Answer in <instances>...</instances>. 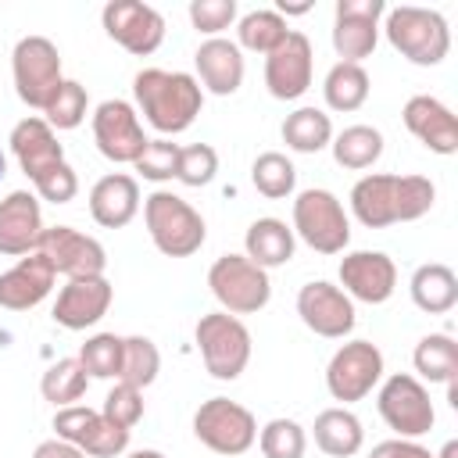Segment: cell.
Returning <instances> with one entry per match:
<instances>
[{"label": "cell", "mask_w": 458, "mask_h": 458, "mask_svg": "<svg viewBox=\"0 0 458 458\" xmlns=\"http://www.w3.org/2000/svg\"><path fill=\"white\" fill-rule=\"evenodd\" d=\"M208 286H211V297L229 315H254L272 297L268 272L258 268L247 254H222V258H215L211 268H208Z\"/></svg>", "instance_id": "cell-7"}, {"label": "cell", "mask_w": 458, "mask_h": 458, "mask_svg": "<svg viewBox=\"0 0 458 458\" xmlns=\"http://www.w3.org/2000/svg\"><path fill=\"white\" fill-rule=\"evenodd\" d=\"M369 89H372L369 72H365L361 64H347V61H336V64L326 72V79H322L326 107H329V111H340V114L358 111V107L369 100Z\"/></svg>", "instance_id": "cell-30"}, {"label": "cell", "mask_w": 458, "mask_h": 458, "mask_svg": "<svg viewBox=\"0 0 458 458\" xmlns=\"http://www.w3.org/2000/svg\"><path fill=\"white\" fill-rule=\"evenodd\" d=\"M433 458H458V440H447L440 447V454H433Z\"/></svg>", "instance_id": "cell-49"}, {"label": "cell", "mask_w": 458, "mask_h": 458, "mask_svg": "<svg viewBox=\"0 0 458 458\" xmlns=\"http://www.w3.org/2000/svg\"><path fill=\"white\" fill-rule=\"evenodd\" d=\"M125 351H122V383H132V386H150L161 372V354H157V344L150 336H122Z\"/></svg>", "instance_id": "cell-39"}, {"label": "cell", "mask_w": 458, "mask_h": 458, "mask_svg": "<svg viewBox=\"0 0 458 458\" xmlns=\"http://www.w3.org/2000/svg\"><path fill=\"white\" fill-rule=\"evenodd\" d=\"M86 111H89V97H86V86L75 82V79H64L57 86V93L50 97V104L43 107V122L57 132L64 129H79L86 122Z\"/></svg>", "instance_id": "cell-37"}, {"label": "cell", "mask_w": 458, "mask_h": 458, "mask_svg": "<svg viewBox=\"0 0 458 458\" xmlns=\"http://www.w3.org/2000/svg\"><path fill=\"white\" fill-rule=\"evenodd\" d=\"M86 386H89V376H86V369L79 365V358H61V361H54V365L43 372V379H39V394H43V401H50L54 408L75 404V401L86 394Z\"/></svg>", "instance_id": "cell-35"}, {"label": "cell", "mask_w": 458, "mask_h": 458, "mask_svg": "<svg viewBox=\"0 0 458 458\" xmlns=\"http://www.w3.org/2000/svg\"><path fill=\"white\" fill-rule=\"evenodd\" d=\"M100 411H104V419H111L114 426L132 429V426L143 419V390L132 386V383H122V379H118V383L107 390Z\"/></svg>", "instance_id": "cell-43"}, {"label": "cell", "mask_w": 458, "mask_h": 458, "mask_svg": "<svg viewBox=\"0 0 458 458\" xmlns=\"http://www.w3.org/2000/svg\"><path fill=\"white\" fill-rule=\"evenodd\" d=\"M283 143L297 154H318L333 143V122L322 107H297L283 118Z\"/></svg>", "instance_id": "cell-31"}, {"label": "cell", "mask_w": 458, "mask_h": 458, "mask_svg": "<svg viewBox=\"0 0 458 458\" xmlns=\"http://www.w3.org/2000/svg\"><path fill=\"white\" fill-rule=\"evenodd\" d=\"M11 75H14V93L21 104L43 111L57 86L64 82L61 75V54L47 36H21L11 54Z\"/></svg>", "instance_id": "cell-10"}, {"label": "cell", "mask_w": 458, "mask_h": 458, "mask_svg": "<svg viewBox=\"0 0 458 458\" xmlns=\"http://www.w3.org/2000/svg\"><path fill=\"white\" fill-rule=\"evenodd\" d=\"M293 236L318 254H340L351 243V218L333 190L311 186L293 197Z\"/></svg>", "instance_id": "cell-6"}, {"label": "cell", "mask_w": 458, "mask_h": 458, "mask_svg": "<svg viewBox=\"0 0 458 458\" xmlns=\"http://www.w3.org/2000/svg\"><path fill=\"white\" fill-rule=\"evenodd\" d=\"M369 458H433L429 447H422L419 440H404V437H394V440H383L369 451Z\"/></svg>", "instance_id": "cell-46"}, {"label": "cell", "mask_w": 458, "mask_h": 458, "mask_svg": "<svg viewBox=\"0 0 458 458\" xmlns=\"http://www.w3.org/2000/svg\"><path fill=\"white\" fill-rule=\"evenodd\" d=\"M193 437L225 458L247 454L258 440V419L250 408H243L240 401L229 397H208L197 411H193Z\"/></svg>", "instance_id": "cell-8"}, {"label": "cell", "mask_w": 458, "mask_h": 458, "mask_svg": "<svg viewBox=\"0 0 458 458\" xmlns=\"http://www.w3.org/2000/svg\"><path fill=\"white\" fill-rule=\"evenodd\" d=\"M297 315L315 336H326V340H344L358 322L354 301L326 279H311L297 290Z\"/></svg>", "instance_id": "cell-17"}, {"label": "cell", "mask_w": 458, "mask_h": 458, "mask_svg": "<svg viewBox=\"0 0 458 458\" xmlns=\"http://www.w3.org/2000/svg\"><path fill=\"white\" fill-rule=\"evenodd\" d=\"M193 64H197V82L200 89L215 93V97H233L240 86H243V50L233 43V39H204L193 54Z\"/></svg>", "instance_id": "cell-24"}, {"label": "cell", "mask_w": 458, "mask_h": 458, "mask_svg": "<svg viewBox=\"0 0 458 458\" xmlns=\"http://www.w3.org/2000/svg\"><path fill=\"white\" fill-rule=\"evenodd\" d=\"M258 447L265 458H304V447H308V433L301 422L293 419H268L258 433Z\"/></svg>", "instance_id": "cell-40"}, {"label": "cell", "mask_w": 458, "mask_h": 458, "mask_svg": "<svg viewBox=\"0 0 458 458\" xmlns=\"http://www.w3.org/2000/svg\"><path fill=\"white\" fill-rule=\"evenodd\" d=\"M132 97H136L132 104L136 114H143L147 125L157 129L165 140L186 132L204 107V89L190 72L143 68L132 75Z\"/></svg>", "instance_id": "cell-2"}, {"label": "cell", "mask_w": 458, "mask_h": 458, "mask_svg": "<svg viewBox=\"0 0 458 458\" xmlns=\"http://www.w3.org/2000/svg\"><path fill=\"white\" fill-rule=\"evenodd\" d=\"M129 458H165L161 451H154V447H143V451H132Z\"/></svg>", "instance_id": "cell-50"}, {"label": "cell", "mask_w": 458, "mask_h": 458, "mask_svg": "<svg viewBox=\"0 0 458 458\" xmlns=\"http://www.w3.org/2000/svg\"><path fill=\"white\" fill-rule=\"evenodd\" d=\"M54 433L68 444H75L82 454L89 458H118L129 447L132 429L114 426L111 419H104V411L86 408V404H68L54 411Z\"/></svg>", "instance_id": "cell-12"}, {"label": "cell", "mask_w": 458, "mask_h": 458, "mask_svg": "<svg viewBox=\"0 0 458 458\" xmlns=\"http://www.w3.org/2000/svg\"><path fill=\"white\" fill-rule=\"evenodd\" d=\"M411 365H415V372H419L422 379H429V383H447V379H454V376H458V344H454V336H447V333H429V336H422V340L415 344V351H411Z\"/></svg>", "instance_id": "cell-34"}, {"label": "cell", "mask_w": 458, "mask_h": 458, "mask_svg": "<svg viewBox=\"0 0 458 458\" xmlns=\"http://www.w3.org/2000/svg\"><path fill=\"white\" fill-rule=\"evenodd\" d=\"M376 408L383 415V422L404 437V440H419L433 429L437 411L429 401V390L419 376L411 372H394L386 379H379V394H376Z\"/></svg>", "instance_id": "cell-9"}, {"label": "cell", "mask_w": 458, "mask_h": 458, "mask_svg": "<svg viewBox=\"0 0 458 458\" xmlns=\"http://www.w3.org/2000/svg\"><path fill=\"white\" fill-rule=\"evenodd\" d=\"M218 172V154L211 143H190L179 150V168H175V179L182 186H208Z\"/></svg>", "instance_id": "cell-42"}, {"label": "cell", "mask_w": 458, "mask_h": 458, "mask_svg": "<svg viewBox=\"0 0 458 458\" xmlns=\"http://www.w3.org/2000/svg\"><path fill=\"white\" fill-rule=\"evenodd\" d=\"M340 290L361 304H383L397 290V265L383 250H351L340 258Z\"/></svg>", "instance_id": "cell-19"}, {"label": "cell", "mask_w": 458, "mask_h": 458, "mask_svg": "<svg viewBox=\"0 0 458 458\" xmlns=\"http://www.w3.org/2000/svg\"><path fill=\"white\" fill-rule=\"evenodd\" d=\"M386 14L383 0H336L333 7V50L347 64L372 57L379 43V18Z\"/></svg>", "instance_id": "cell-15"}, {"label": "cell", "mask_w": 458, "mask_h": 458, "mask_svg": "<svg viewBox=\"0 0 458 458\" xmlns=\"http://www.w3.org/2000/svg\"><path fill=\"white\" fill-rule=\"evenodd\" d=\"M43 211L39 197L29 190H11L0 200V254L4 258H25L39 247L43 236Z\"/></svg>", "instance_id": "cell-21"}, {"label": "cell", "mask_w": 458, "mask_h": 458, "mask_svg": "<svg viewBox=\"0 0 458 458\" xmlns=\"http://www.w3.org/2000/svg\"><path fill=\"white\" fill-rule=\"evenodd\" d=\"M32 186H36V197H39V200L68 204V200H75V193H79V175H75V168H72L68 161H57V165H50L47 172H39V175L32 179Z\"/></svg>", "instance_id": "cell-44"}, {"label": "cell", "mask_w": 458, "mask_h": 458, "mask_svg": "<svg viewBox=\"0 0 458 458\" xmlns=\"http://www.w3.org/2000/svg\"><path fill=\"white\" fill-rule=\"evenodd\" d=\"M311 7H315V4H286V0H283V4L276 7V14H283V18H290V14H308Z\"/></svg>", "instance_id": "cell-48"}, {"label": "cell", "mask_w": 458, "mask_h": 458, "mask_svg": "<svg viewBox=\"0 0 458 458\" xmlns=\"http://www.w3.org/2000/svg\"><path fill=\"white\" fill-rule=\"evenodd\" d=\"M293 247H297V236L293 229L283 222V218H254L247 225V236H243V254L258 265V268H279L293 258Z\"/></svg>", "instance_id": "cell-27"}, {"label": "cell", "mask_w": 458, "mask_h": 458, "mask_svg": "<svg viewBox=\"0 0 458 458\" xmlns=\"http://www.w3.org/2000/svg\"><path fill=\"white\" fill-rule=\"evenodd\" d=\"M140 211V182L136 175H125V172H111V175H100L89 190V215L97 225L104 229H122L136 218Z\"/></svg>", "instance_id": "cell-25"}, {"label": "cell", "mask_w": 458, "mask_h": 458, "mask_svg": "<svg viewBox=\"0 0 458 458\" xmlns=\"http://www.w3.org/2000/svg\"><path fill=\"white\" fill-rule=\"evenodd\" d=\"M7 175V157H4V150H0V179Z\"/></svg>", "instance_id": "cell-51"}, {"label": "cell", "mask_w": 458, "mask_h": 458, "mask_svg": "<svg viewBox=\"0 0 458 458\" xmlns=\"http://www.w3.org/2000/svg\"><path fill=\"white\" fill-rule=\"evenodd\" d=\"M290 25L283 14L268 11V7H258V11H247L243 18H236V47L240 50H250V54H272L283 39H286Z\"/></svg>", "instance_id": "cell-33"}, {"label": "cell", "mask_w": 458, "mask_h": 458, "mask_svg": "<svg viewBox=\"0 0 458 458\" xmlns=\"http://www.w3.org/2000/svg\"><path fill=\"white\" fill-rule=\"evenodd\" d=\"M179 143L157 136V140H147V147L140 150V157L132 161V168L147 179V182H168L175 179V168H179Z\"/></svg>", "instance_id": "cell-41"}, {"label": "cell", "mask_w": 458, "mask_h": 458, "mask_svg": "<svg viewBox=\"0 0 458 458\" xmlns=\"http://www.w3.org/2000/svg\"><path fill=\"white\" fill-rule=\"evenodd\" d=\"M190 21L197 32L215 39L229 25H236V0H193L190 4Z\"/></svg>", "instance_id": "cell-45"}, {"label": "cell", "mask_w": 458, "mask_h": 458, "mask_svg": "<svg viewBox=\"0 0 458 458\" xmlns=\"http://www.w3.org/2000/svg\"><path fill=\"white\" fill-rule=\"evenodd\" d=\"M11 154H14V161H18V168L29 175V179H36L39 172H47L50 165H57V161H64V147L57 143V132L39 118V114H29V118H21L14 129H11Z\"/></svg>", "instance_id": "cell-26"}, {"label": "cell", "mask_w": 458, "mask_h": 458, "mask_svg": "<svg viewBox=\"0 0 458 458\" xmlns=\"http://www.w3.org/2000/svg\"><path fill=\"white\" fill-rule=\"evenodd\" d=\"M311 72H315V54L311 39L297 29L286 32V39L265 57V86L276 100H297L311 89Z\"/></svg>", "instance_id": "cell-18"}, {"label": "cell", "mask_w": 458, "mask_h": 458, "mask_svg": "<svg viewBox=\"0 0 458 458\" xmlns=\"http://www.w3.org/2000/svg\"><path fill=\"white\" fill-rule=\"evenodd\" d=\"M411 301L419 311L426 315H444L458 304V276L451 265H440V261H429V265H419L411 272Z\"/></svg>", "instance_id": "cell-28"}, {"label": "cell", "mask_w": 458, "mask_h": 458, "mask_svg": "<svg viewBox=\"0 0 458 458\" xmlns=\"http://www.w3.org/2000/svg\"><path fill=\"white\" fill-rule=\"evenodd\" d=\"M32 458H86V454H82L75 444H68V440H61V437H50V440L36 444Z\"/></svg>", "instance_id": "cell-47"}, {"label": "cell", "mask_w": 458, "mask_h": 458, "mask_svg": "<svg viewBox=\"0 0 458 458\" xmlns=\"http://www.w3.org/2000/svg\"><path fill=\"white\" fill-rule=\"evenodd\" d=\"M193 340H197L204 369L222 383L240 379V372L250 361V329L229 311L200 315L193 326Z\"/></svg>", "instance_id": "cell-5"}, {"label": "cell", "mask_w": 458, "mask_h": 458, "mask_svg": "<svg viewBox=\"0 0 458 458\" xmlns=\"http://www.w3.org/2000/svg\"><path fill=\"white\" fill-rule=\"evenodd\" d=\"M122 336L114 333H93L82 347H79V365L86 369L89 379H118L122 376Z\"/></svg>", "instance_id": "cell-38"}, {"label": "cell", "mask_w": 458, "mask_h": 458, "mask_svg": "<svg viewBox=\"0 0 458 458\" xmlns=\"http://www.w3.org/2000/svg\"><path fill=\"white\" fill-rule=\"evenodd\" d=\"M250 182H254V190H258L261 197L283 200V197H290L293 186H297V168H293V161H290L286 154L265 150V154H258L254 165H250Z\"/></svg>", "instance_id": "cell-36"}, {"label": "cell", "mask_w": 458, "mask_h": 458, "mask_svg": "<svg viewBox=\"0 0 458 458\" xmlns=\"http://www.w3.org/2000/svg\"><path fill=\"white\" fill-rule=\"evenodd\" d=\"M57 272L50 268V261L32 250L25 258H18L4 276H0V308L7 311H29L36 304H43L54 290Z\"/></svg>", "instance_id": "cell-23"}, {"label": "cell", "mask_w": 458, "mask_h": 458, "mask_svg": "<svg viewBox=\"0 0 458 458\" xmlns=\"http://www.w3.org/2000/svg\"><path fill=\"white\" fill-rule=\"evenodd\" d=\"M401 122L426 150L444 154V157H451L458 150V122L444 100H437L429 93H415V97H408Z\"/></svg>", "instance_id": "cell-22"}, {"label": "cell", "mask_w": 458, "mask_h": 458, "mask_svg": "<svg viewBox=\"0 0 458 458\" xmlns=\"http://www.w3.org/2000/svg\"><path fill=\"white\" fill-rule=\"evenodd\" d=\"M333 161L351 172H365L383 157V132L376 125H347L333 136Z\"/></svg>", "instance_id": "cell-32"}, {"label": "cell", "mask_w": 458, "mask_h": 458, "mask_svg": "<svg viewBox=\"0 0 458 458\" xmlns=\"http://www.w3.org/2000/svg\"><path fill=\"white\" fill-rule=\"evenodd\" d=\"M351 215L365 229H386L397 222H415L429 215L437 200V186L426 175H390L369 172L351 186Z\"/></svg>", "instance_id": "cell-1"}, {"label": "cell", "mask_w": 458, "mask_h": 458, "mask_svg": "<svg viewBox=\"0 0 458 458\" xmlns=\"http://www.w3.org/2000/svg\"><path fill=\"white\" fill-rule=\"evenodd\" d=\"M100 25L132 57L154 54L161 47V39H165V18H161V11H154L150 4H140V0H111V4H104Z\"/></svg>", "instance_id": "cell-14"}, {"label": "cell", "mask_w": 458, "mask_h": 458, "mask_svg": "<svg viewBox=\"0 0 458 458\" xmlns=\"http://www.w3.org/2000/svg\"><path fill=\"white\" fill-rule=\"evenodd\" d=\"M383 379V351L372 340H347L326 365V390L333 401H365Z\"/></svg>", "instance_id": "cell-11"}, {"label": "cell", "mask_w": 458, "mask_h": 458, "mask_svg": "<svg viewBox=\"0 0 458 458\" xmlns=\"http://www.w3.org/2000/svg\"><path fill=\"white\" fill-rule=\"evenodd\" d=\"M111 301H114V286L107 283V276H82V279H68L61 286L50 315L61 329L79 333V329L97 326L107 315Z\"/></svg>", "instance_id": "cell-20"}, {"label": "cell", "mask_w": 458, "mask_h": 458, "mask_svg": "<svg viewBox=\"0 0 458 458\" xmlns=\"http://www.w3.org/2000/svg\"><path fill=\"white\" fill-rule=\"evenodd\" d=\"M386 43L411 64L419 68H433L447 57L451 50V29L447 18L433 7H415V4H401V7H386L383 25Z\"/></svg>", "instance_id": "cell-3"}, {"label": "cell", "mask_w": 458, "mask_h": 458, "mask_svg": "<svg viewBox=\"0 0 458 458\" xmlns=\"http://www.w3.org/2000/svg\"><path fill=\"white\" fill-rule=\"evenodd\" d=\"M93 143L107 161L132 165L140 157V150L147 147L143 122H140L136 107L129 100H118V97L97 104V111H93Z\"/></svg>", "instance_id": "cell-16"}, {"label": "cell", "mask_w": 458, "mask_h": 458, "mask_svg": "<svg viewBox=\"0 0 458 458\" xmlns=\"http://www.w3.org/2000/svg\"><path fill=\"white\" fill-rule=\"evenodd\" d=\"M143 222L154 247L165 258H190L208 240V225L200 211L172 190H154L143 197Z\"/></svg>", "instance_id": "cell-4"}, {"label": "cell", "mask_w": 458, "mask_h": 458, "mask_svg": "<svg viewBox=\"0 0 458 458\" xmlns=\"http://www.w3.org/2000/svg\"><path fill=\"white\" fill-rule=\"evenodd\" d=\"M311 429H315L318 451H326L329 458H351L365 444L361 419L351 408H326V411H318Z\"/></svg>", "instance_id": "cell-29"}, {"label": "cell", "mask_w": 458, "mask_h": 458, "mask_svg": "<svg viewBox=\"0 0 458 458\" xmlns=\"http://www.w3.org/2000/svg\"><path fill=\"white\" fill-rule=\"evenodd\" d=\"M50 268L64 279H82V276H104L107 268V250L97 236H86L72 225H47L36 247Z\"/></svg>", "instance_id": "cell-13"}]
</instances>
